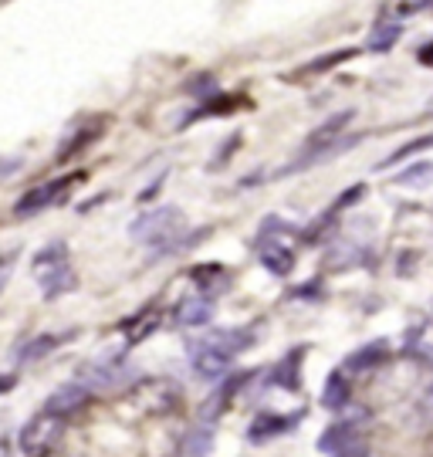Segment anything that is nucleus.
Instances as JSON below:
<instances>
[{
  "label": "nucleus",
  "instance_id": "f257e3e1",
  "mask_svg": "<svg viewBox=\"0 0 433 457\" xmlns=\"http://www.w3.org/2000/svg\"><path fill=\"white\" fill-rule=\"evenodd\" d=\"M31 275L41 285L45 298H58L62 292L75 288V271L68 264V247L64 245H48L34 254Z\"/></svg>",
  "mask_w": 433,
  "mask_h": 457
},
{
  "label": "nucleus",
  "instance_id": "f03ea898",
  "mask_svg": "<svg viewBox=\"0 0 433 457\" xmlns=\"http://www.w3.org/2000/svg\"><path fill=\"white\" fill-rule=\"evenodd\" d=\"M62 434H64V417L45 410V413H37V417H31V420L24 424L17 444H21L24 457H48L51 451L58 447Z\"/></svg>",
  "mask_w": 433,
  "mask_h": 457
},
{
  "label": "nucleus",
  "instance_id": "7ed1b4c3",
  "mask_svg": "<svg viewBox=\"0 0 433 457\" xmlns=\"http://www.w3.org/2000/svg\"><path fill=\"white\" fill-rule=\"evenodd\" d=\"M179 230V211L177 207H160V211H146L139 213L132 224H129V234L143 245H162V241H173V234Z\"/></svg>",
  "mask_w": 433,
  "mask_h": 457
},
{
  "label": "nucleus",
  "instance_id": "20e7f679",
  "mask_svg": "<svg viewBox=\"0 0 433 457\" xmlns=\"http://www.w3.org/2000/svg\"><path fill=\"white\" fill-rule=\"evenodd\" d=\"M234 356H237V353H234L221 336H210V339L193 345L190 362H193V370H196V376H204V379H224Z\"/></svg>",
  "mask_w": 433,
  "mask_h": 457
},
{
  "label": "nucleus",
  "instance_id": "39448f33",
  "mask_svg": "<svg viewBox=\"0 0 433 457\" xmlns=\"http://www.w3.org/2000/svg\"><path fill=\"white\" fill-rule=\"evenodd\" d=\"M75 180H81L79 173H75V177H62V180L41 183V187H31V190L14 204V217H34V213L48 211L51 204H58V200L71 190Z\"/></svg>",
  "mask_w": 433,
  "mask_h": 457
},
{
  "label": "nucleus",
  "instance_id": "423d86ee",
  "mask_svg": "<svg viewBox=\"0 0 433 457\" xmlns=\"http://www.w3.org/2000/svg\"><path fill=\"white\" fill-rule=\"evenodd\" d=\"M362 430H359V424H332L325 434L319 437V451L321 454H346V451H353V447H362Z\"/></svg>",
  "mask_w": 433,
  "mask_h": 457
},
{
  "label": "nucleus",
  "instance_id": "0eeeda50",
  "mask_svg": "<svg viewBox=\"0 0 433 457\" xmlns=\"http://www.w3.org/2000/svg\"><path fill=\"white\" fill-rule=\"evenodd\" d=\"M210 319H213V298H210L207 292L187 295V298L177 305V322H179V326L196 328V326H207Z\"/></svg>",
  "mask_w": 433,
  "mask_h": 457
},
{
  "label": "nucleus",
  "instance_id": "6e6552de",
  "mask_svg": "<svg viewBox=\"0 0 433 457\" xmlns=\"http://www.w3.org/2000/svg\"><path fill=\"white\" fill-rule=\"evenodd\" d=\"M85 407H88V386L85 383H68V386H62V390H54L48 396V410L64 417V420Z\"/></svg>",
  "mask_w": 433,
  "mask_h": 457
},
{
  "label": "nucleus",
  "instance_id": "1a4fd4ad",
  "mask_svg": "<svg viewBox=\"0 0 433 457\" xmlns=\"http://www.w3.org/2000/svg\"><path fill=\"white\" fill-rule=\"evenodd\" d=\"M261 262H264V268H268L271 275L285 278L291 268H295V251H291V245H285L281 237H271V241L261 245Z\"/></svg>",
  "mask_w": 433,
  "mask_h": 457
},
{
  "label": "nucleus",
  "instance_id": "9d476101",
  "mask_svg": "<svg viewBox=\"0 0 433 457\" xmlns=\"http://www.w3.org/2000/svg\"><path fill=\"white\" fill-rule=\"evenodd\" d=\"M349 400H353L349 379H346L342 373H332L329 379H325V386H321V407L342 410V407H349Z\"/></svg>",
  "mask_w": 433,
  "mask_h": 457
},
{
  "label": "nucleus",
  "instance_id": "9b49d317",
  "mask_svg": "<svg viewBox=\"0 0 433 457\" xmlns=\"http://www.w3.org/2000/svg\"><path fill=\"white\" fill-rule=\"evenodd\" d=\"M386 356H389V345H386V339H379V343L362 345L355 356H349V362H346V366H349L353 373H370V370H376Z\"/></svg>",
  "mask_w": 433,
  "mask_h": 457
},
{
  "label": "nucleus",
  "instance_id": "f8f14e48",
  "mask_svg": "<svg viewBox=\"0 0 433 457\" xmlns=\"http://www.w3.org/2000/svg\"><path fill=\"white\" fill-rule=\"evenodd\" d=\"M403 28L396 24V21H383V24H376V31L370 34V41H366V51H372V54H383V51H389L396 41H400Z\"/></svg>",
  "mask_w": 433,
  "mask_h": 457
},
{
  "label": "nucleus",
  "instance_id": "ddd939ff",
  "mask_svg": "<svg viewBox=\"0 0 433 457\" xmlns=\"http://www.w3.org/2000/svg\"><path fill=\"white\" fill-rule=\"evenodd\" d=\"M433 146V132L430 136H420V139H413V143H406V146H400L396 153H389V160H383L379 163V170H389V166H396V163H406L410 156H417L420 149H430Z\"/></svg>",
  "mask_w": 433,
  "mask_h": 457
},
{
  "label": "nucleus",
  "instance_id": "4468645a",
  "mask_svg": "<svg viewBox=\"0 0 433 457\" xmlns=\"http://www.w3.org/2000/svg\"><path fill=\"white\" fill-rule=\"evenodd\" d=\"M433 180V163H417V166H406L400 177H396V187H423V183Z\"/></svg>",
  "mask_w": 433,
  "mask_h": 457
},
{
  "label": "nucleus",
  "instance_id": "2eb2a0df",
  "mask_svg": "<svg viewBox=\"0 0 433 457\" xmlns=\"http://www.w3.org/2000/svg\"><path fill=\"white\" fill-rule=\"evenodd\" d=\"M349 54H355V51H353V48H338L336 54H329V58H315V62H308V65L302 68L298 75H312V71H329L332 65H338V62H346Z\"/></svg>",
  "mask_w": 433,
  "mask_h": 457
},
{
  "label": "nucleus",
  "instance_id": "dca6fc26",
  "mask_svg": "<svg viewBox=\"0 0 433 457\" xmlns=\"http://www.w3.org/2000/svg\"><path fill=\"white\" fill-rule=\"evenodd\" d=\"M183 447H187V454L190 457H204L207 454V447H210V430L207 427H200V434H196V437H187Z\"/></svg>",
  "mask_w": 433,
  "mask_h": 457
},
{
  "label": "nucleus",
  "instance_id": "f3484780",
  "mask_svg": "<svg viewBox=\"0 0 433 457\" xmlns=\"http://www.w3.org/2000/svg\"><path fill=\"white\" fill-rule=\"evenodd\" d=\"M336 457H370V447L362 444V447H353V451H346V454H336Z\"/></svg>",
  "mask_w": 433,
  "mask_h": 457
},
{
  "label": "nucleus",
  "instance_id": "a211bd4d",
  "mask_svg": "<svg viewBox=\"0 0 433 457\" xmlns=\"http://www.w3.org/2000/svg\"><path fill=\"white\" fill-rule=\"evenodd\" d=\"M420 62H423V65H433V45H423V48H420Z\"/></svg>",
  "mask_w": 433,
  "mask_h": 457
},
{
  "label": "nucleus",
  "instance_id": "6ab92c4d",
  "mask_svg": "<svg viewBox=\"0 0 433 457\" xmlns=\"http://www.w3.org/2000/svg\"><path fill=\"white\" fill-rule=\"evenodd\" d=\"M430 407H433V386H430Z\"/></svg>",
  "mask_w": 433,
  "mask_h": 457
}]
</instances>
